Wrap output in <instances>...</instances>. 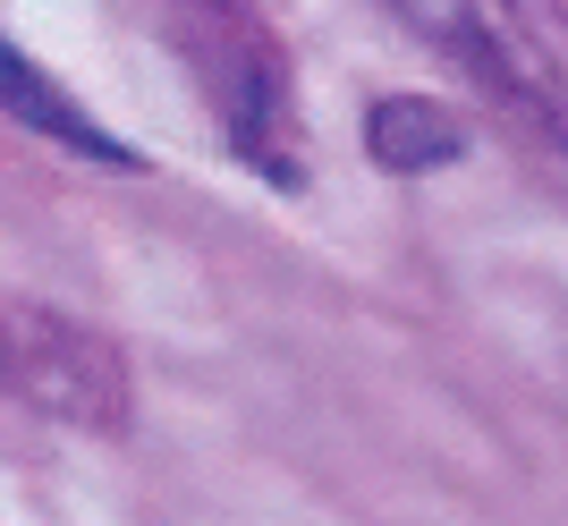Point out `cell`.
Returning <instances> with one entry per match:
<instances>
[{
	"label": "cell",
	"instance_id": "cell-1",
	"mask_svg": "<svg viewBox=\"0 0 568 526\" xmlns=\"http://www.w3.org/2000/svg\"><path fill=\"white\" fill-rule=\"evenodd\" d=\"M179 69L195 77V94L213 111L221 144L255 170L263 188L297 195L314 179L306 128H297V77H288L281 34L246 9V0H153Z\"/></svg>",
	"mask_w": 568,
	"mask_h": 526
},
{
	"label": "cell",
	"instance_id": "cell-3",
	"mask_svg": "<svg viewBox=\"0 0 568 526\" xmlns=\"http://www.w3.org/2000/svg\"><path fill=\"white\" fill-rule=\"evenodd\" d=\"M425 43H442L467 77H484L493 94L526 102L544 128L568 136V77L551 43H535V26L518 18V0H390Z\"/></svg>",
	"mask_w": 568,
	"mask_h": 526
},
{
	"label": "cell",
	"instance_id": "cell-2",
	"mask_svg": "<svg viewBox=\"0 0 568 526\" xmlns=\"http://www.w3.org/2000/svg\"><path fill=\"white\" fill-rule=\"evenodd\" d=\"M0 391L51 425L94 433V442H119L136 425L128 357L60 306H0Z\"/></svg>",
	"mask_w": 568,
	"mask_h": 526
},
{
	"label": "cell",
	"instance_id": "cell-4",
	"mask_svg": "<svg viewBox=\"0 0 568 526\" xmlns=\"http://www.w3.org/2000/svg\"><path fill=\"white\" fill-rule=\"evenodd\" d=\"M0 111L18 128H34V136H51V144H69V153H85V162H111V170H136V144H119L111 128L94 120V111H77V94L69 85H51L34 60H26L9 34H0Z\"/></svg>",
	"mask_w": 568,
	"mask_h": 526
},
{
	"label": "cell",
	"instance_id": "cell-5",
	"mask_svg": "<svg viewBox=\"0 0 568 526\" xmlns=\"http://www.w3.org/2000/svg\"><path fill=\"white\" fill-rule=\"evenodd\" d=\"M365 153H374L382 170L416 179V170H433V162H458V153H467V128L425 94H382L374 111H365Z\"/></svg>",
	"mask_w": 568,
	"mask_h": 526
}]
</instances>
